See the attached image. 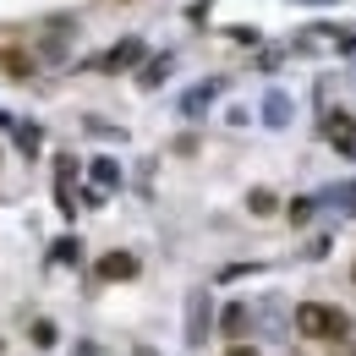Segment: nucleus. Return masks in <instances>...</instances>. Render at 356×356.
Returning <instances> with one entry per match:
<instances>
[{
  "label": "nucleus",
  "instance_id": "nucleus-1",
  "mask_svg": "<svg viewBox=\"0 0 356 356\" xmlns=\"http://www.w3.org/2000/svg\"><path fill=\"white\" fill-rule=\"evenodd\" d=\"M296 329H302L307 340H346V334H351V312L329 307V302H302V307H296Z\"/></svg>",
  "mask_w": 356,
  "mask_h": 356
},
{
  "label": "nucleus",
  "instance_id": "nucleus-2",
  "mask_svg": "<svg viewBox=\"0 0 356 356\" xmlns=\"http://www.w3.org/2000/svg\"><path fill=\"white\" fill-rule=\"evenodd\" d=\"M132 274H137L132 252H104V258H99V280H132Z\"/></svg>",
  "mask_w": 356,
  "mask_h": 356
},
{
  "label": "nucleus",
  "instance_id": "nucleus-3",
  "mask_svg": "<svg viewBox=\"0 0 356 356\" xmlns=\"http://www.w3.org/2000/svg\"><path fill=\"white\" fill-rule=\"evenodd\" d=\"M225 329L241 334V329H247V307H225Z\"/></svg>",
  "mask_w": 356,
  "mask_h": 356
},
{
  "label": "nucleus",
  "instance_id": "nucleus-4",
  "mask_svg": "<svg viewBox=\"0 0 356 356\" xmlns=\"http://www.w3.org/2000/svg\"><path fill=\"white\" fill-rule=\"evenodd\" d=\"M230 356H258V351H252V346H236V351H230Z\"/></svg>",
  "mask_w": 356,
  "mask_h": 356
},
{
  "label": "nucleus",
  "instance_id": "nucleus-5",
  "mask_svg": "<svg viewBox=\"0 0 356 356\" xmlns=\"http://www.w3.org/2000/svg\"><path fill=\"white\" fill-rule=\"evenodd\" d=\"M351 280H356V268H351Z\"/></svg>",
  "mask_w": 356,
  "mask_h": 356
}]
</instances>
